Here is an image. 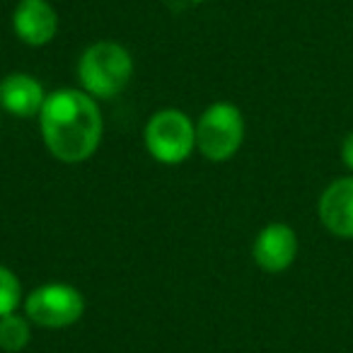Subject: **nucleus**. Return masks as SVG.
I'll list each match as a JSON object with an SVG mask.
<instances>
[{
	"label": "nucleus",
	"instance_id": "nucleus-8",
	"mask_svg": "<svg viewBox=\"0 0 353 353\" xmlns=\"http://www.w3.org/2000/svg\"><path fill=\"white\" fill-rule=\"evenodd\" d=\"M12 30L27 46H46L59 32V15L46 0H20L12 12Z\"/></svg>",
	"mask_w": 353,
	"mask_h": 353
},
{
	"label": "nucleus",
	"instance_id": "nucleus-5",
	"mask_svg": "<svg viewBox=\"0 0 353 353\" xmlns=\"http://www.w3.org/2000/svg\"><path fill=\"white\" fill-rule=\"evenodd\" d=\"M85 312V298L75 285L44 283L25 300V314L30 322L44 329H63L75 324Z\"/></svg>",
	"mask_w": 353,
	"mask_h": 353
},
{
	"label": "nucleus",
	"instance_id": "nucleus-4",
	"mask_svg": "<svg viewBox=\"0 0 353 353\" xmlns=\"http://www.w3.org/2000/svg\"><path fill=\"white\" fill-rule=\"evenodd\" d=\"M245 117L230 102H216L196 121V148L211 162H225L242 148Z\"/></svg>",
	"mask_w": 353,
	"mask_h": 353
},
{
	"label": "nucleus",
	"instance_id": "nucleus-9",
	"mask_svg": "<svg viewBox=\"0 0 353 353\" xmlns=\"http://www.w3.org/2000/svg\"><path fill=\"white\" fill-rule=\"evenodd\" d=\"M46 92L41 83L30 73H10L0 80V107L20 119L39 117Z\"/></svg>",
	"mask_w": 353,
	"mask_h": 353
},
{
	"label": "nucleus",
	"instance_id": "nucleus-2",
	"mask_svg": "<svg viewBox=\"0 0 353 353\" xmlns=\"http://www.w3.org/2000/svg\"><path fill=\"white\" fill-rule=\"evenodd\" d=\"M133 78V59L117 41H97L88 46L78 61V80L83 92L94 99H112L128 88Z\"/></svg>",
	"mask_w": 353,
	"mask_h": 353
},
{
	"label": "nucleus",
	"instance_id": "nucleus-3",
	"mask_svg": "<svg viewBox=\"0 0 353 353\" xmlns=\"http://www.w3.org/2000/svg\"><path fill=\"white\" fill-rule=\"evenodd\" d=\"M145 150L162 165H182L196 148V123L179 109L152 114L143 131Z\"/></svg>",
	"mask_w": 353,
	"mask_h": 353
},
{
	"label": "nucleus",
	"instance_id": "nucleus-1",
	"mask_svg": "<svg viewBox=\"0 0 353 353\" xmlns=\"http://www.w3.org/2000/svg\"><path fill=\"white\" fill-rule=\"evenodd\" d=\"M39 128L49 152L65 165L94 155L104 133L99 104L83 90L63 88L49 92L39 112Z\"/></svg>",
	"mask_w": 353,
	"mask_h": 353
},
{
	"label": "nucleus",
	"instance_id": "nucleus-12",
	"mask_svg": "<svg viewBox=\"0 0 353 353\" xmlns=\"http://www.w3.org/2000/svg\"><path fill=\"white\" fill-rule=\"evenodd\" d=\"M341 160H343V165L348 167V172L353 174V131L348 133L341 143Z\"/></svg>",
	"mask_w": 353,
	"mask_h": 353
},
{
	"label": "nucleus",
	"instance_id": "nucleus-7",
	"mask_svg": "<svg viewBox=\"0 0 353 353\" xmlns=\"http://www.w3.org/2000/svg\"><path fill=\"white\" fill-rule=\"evenodd\" d=\"M322 225L341 240H353V174L339 176L322 192L317 201Z\"/></svg>",
	"mask_w": 353,
	"mask_h": 353
},
{
	"label": "nucleus",
	"instance_id": "nucleus-6",
	"mask_svg": "<svg viewBox=\"0 0 353 353\" xmlns=\"http://www.w3.org/2000/svg\"><path fill=\"white\" fill-rule=\"evenodd\" d=\"M254 264L266 274H281L290 269L298 256V235L285 223H269L261 228L252 245Z\"/></svg>",
	"mask_w": 353,
	"mask_h": 353
},
{
	"label": "nucleus",
	"instance_id": "nucleus-10",
	"mask_svg": "<svg viewBox=\"0 0 353 353\" xmlns=\"http://www.w3.org/2000/svg\"><path fill=\"white\" fill-rule=\"evenodd\" d=\"M32 329L30 319L17 312H10L0 317V351L6 353H20L30 343Z\"/></svg>",
	"mask_w": 353,
	"mask_h": 353
},
{
	"label": "nucleus",
	"instance_id": "nucleus-11",
	"mask_svg": "<svg viewBox=\"0 0 353 353\" xmlns=\"http://www.w3.org/2000/svg\"><path fill=\"white\" fill-rule=\"evenodd\" d=\"M22 298V285L8 266H0V317L15 312Z\"/></svg>",
	"mask_w": 353,
	"mask_h": 353
}]
</instances>
